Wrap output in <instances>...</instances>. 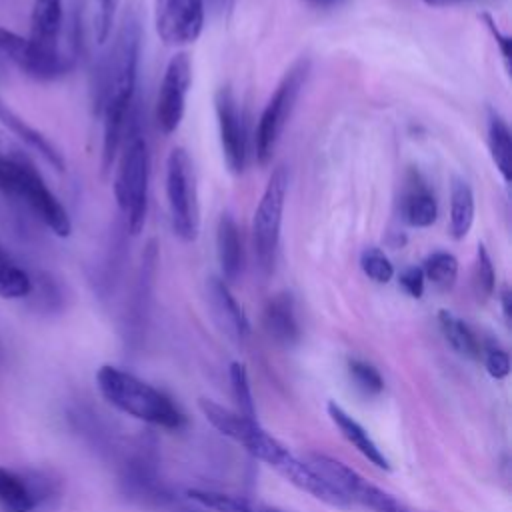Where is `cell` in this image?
<instances>
[{
    "instance_id": "1",
    "label": "cell",
    "mask_w": 512,
    "mask_h": 512,
    "mask_svg": "<svg viewBox=\"0 0 512 512\" xmlns=\"http://www.w3.org/2000/svg\"><path fill=\"white\" fill-rule=\"evenodd\" d=\"M140 54V20L136 10H128L114 40L112 56L106 68L104 86V136H102V170L108 172L124 138L128 112L136 90V70Z\"/></svg>"
},
{
    "instance_id": "2",
    "label": "cell",
    "mask_w": 512,
    "mask_h": 512,
    "mask_svg": "<svg viewBox=\"0 0 512 512\" xmlns=\"http://www.w3.org/2000/svg\"><path fill=\"white\" fill-rule=\"evenodd\" d=\"M100 394L120 412L142 422L178 430L186 424L184 412L162 390L116 366H102L96 374Z\"/></svg>"
},
{
    "instance_id": "3",
    "label": "cell",
    "mask_w": 512,
    "mask_h": 512,
    "mask_svg": "<svg viewBox=\"0 0 512 512\" xmlns=\"http://www.w3.org/2000/svg\"><path fill=\"white\" fill-rule=\"evenodd\" d=\"M0 192L20 198L60 238L70 236L72 222L62 202L46 186L40 172L24 154L0 162Z\"/></svg>"
},
{
    "instance_id": "4",
    "label": "cell",
    "mask_w": 512,
    "mask_h": 512,
    "mask_svg": "<svg viewBox=\"0 0 512 512\" xmlns=\"http://www.w3.org/2000/svg\"><path fill=\"white\" fill-rule=\"evenodd\" d=\"M114 196L124 212L130 234H140L148 208V148L136 130H128L118 158Z\"/></svg>"
},
{
    "instance_id": "5",
    "label": "cell",
    "mask_w": 512,
    "mask_h": 512,
    "mask_svg": "<svg viewBox=\"0 0 512 512\" xmlns=\"http://www.w3.org/2000/svg\"><path fill=\"white\" fill-rule=\"evenodd\" d=\"M166 198L174 234L194 242L200 230V210L194 166L184 148H174L166 160Z\"/></svg>"
},
{
    "instance_id": "6",
    "label": "cell",
    "mask_w": 512,
    "mask_h": 512,
    "mask_svg": "<svg viewBox=\"0 0 512 512\" xmlns=\"http://www.w3.org/2000/svg\"><path fill=\"white\" fill-rule=\"evenodd\" d=\"M308 72H310V62L306 58H300L298 62H294L286 70L280 84L276 86L268 104L264 106L258 120V128H256V160L260 166H268V162L272 160L278 138L292 114L294 102L306 82Z\"/></svg>"
},
{
    "instance_id": "7",
    "label": "cell",
    "mask_w": 512,
    "mask_h": 512,
    "mask_svg": "<svg viewBox=\"0 0 512 512\" xmlns=\"http://www.w3.org/2000/svg\"><path fill=\"white\" fill-rule=\"evenodd\" d=\"M286 194H288V172H286V166L280 164L270 172V178L254 210V220H252L254 252L264 272H272L274 268Z\"/></svg>"
},
{
    "instance_id": "8",
    "label": "cell",
    "mask_w": 512,
    "mask_h": 512,
    "mask_svg": "<svg viewBox=\"0 0 512 512\" xmlns=\"http://www.w3.org/2000/svg\"><path fill=\"white\" fill-rule=\"evenodd\" d=\"M308 464L338 490L350 504L356 502L372 512H414L404 502L364 480L358 472L326 454H310Z\"/></svg>"
},
{
    "instance_id": "9",
    "label": "cell",
    "mask_w": 512,
    "mask_h": 512,
    "mask_svg": "<svg viewBox=\"0 0 512 512\" xmlns=\"http://www.w3.org/2000/svg\"><path fill=\"white\" fill-rule=\"evenodd\" d=\"M0 52L22 74L42 82L64 76L72 66V58L64 56L58 48L38 44L6 28H0Z\"/></svg>"
},
{
    "instance_id": "10",
    "label": "cell",
    "mask_w": 512,
    "mask_h": 512,
    "mask_svg": "<svg viewBox=\"0 0 512 512\" xmlns=\"http://www.w3.org/2000/svg\"><path fill=\"white\" fill-rule=\"evenodd\" d=\"M192 84V62L186 52H178L170 58L158 98H156V124L162 134H172L184 116L186 94Z\"/></svg>"
},
{
    "instance_id": "11",
    "label": "cell",
    "mask_w": 512,
    "mask_h": 512,
    "mask_svg": "<svg viewBox=\"0 0 512 512\" xmlns=\"http://www.w3.org/2000/svg\"><path fill=\"white\" fill-rule=\"evenodd\" d=\"M154 28L168 46L192 44L204 28V0H154Z\"/></svg>"
},
{
    "instance_id": "12",
    "label": "cell",
    "mask_w": 512,
    "mask_h": 512,
    "mask_svg": "<svg viewBox=\"0 0 512 512\" xmlns=\"http://www.w3.org/2000/svg\"><path fill=\"white\" fill-rule=\"evenodd\" d=\"M54 492V480L40 472L22 474L0 466V506L6 512H34Z\"/></svg>"
},
{
    "instance_id": "13",
    "label": "cell",
    "mask_w": 512,
    "mask_h": 512,
    "mask_svg": "<svg viewBox=\"0 0 512 512\" xmlns=\"http://www.w3.org/2000/svg\"><path fill=\"white\" fill-rule=\"evenodd\" d=\"M214 106H216L224 160L230 172L240 174L246 164V136H244V124H242L238 100L230 90V86H222L216 90Z\"/></svg>"
},
{
    "instance_id": "14",
    "label": "cell",
    "mask_w": 512,
    "mask_h": 512,
    "mask_svg": "<svg viewBox=\"0 0 512 512\" xmlns=\"http://www.w3.org/2000/svg\"><path fill=\"white\" fill-rule=\"evenodd\" d=\"M266 464L272 466L278 474H282L288 482H292L300 490L312 494L314 498H318L334 508L350 506V502L338 490H334L328 484V480H324L308 462H302L300 458H296L284 444L278 446V450L272 454V458H268Z\"/></svg>"
},
{
    "instance_id": "15",
    "label": "cell",
    "mask_w": 512,
    "mask_h": 512,
    "mask_svg": "<svg viewBox=\"0 0 512 512\" xmlns=\"http://www.w3.org/2000/svg\"><path fill=\"white\" fill-rule=\"evenodd\" d=\"M264 328L280 346H294L300 340V324L294 312V298L288 292L274 294L264 306Z\"/></svg>"
},
{
    "instance_id": "16",
    "label": "cell",
    "mask_w": 512,
    "mask_h": 512,
    "mask_svg": "<svg viewBox=\"0 0 512 512\" xmlns=\"http://www.w3.org/2000/svg\"><path fill=\"white\" fill-rule=\"evenodd\" d=\"M198 406L202 410V414L206 416V420L224 436L236 440L238 444H242L244 448L250 444V440L262 430V426L258 424L256 418H248L240 412L228 410L224 406H220L214 400L208 398H200Z\"/></svg>"
},
{
    "instance_id": "17",
    "label": "cell",
    "mask_w": 512,
    "mask_h": 512,
    "mask_svg": "<svg viewBox=\"0 0 512 512\" xmlns=\"http://www.w3.org/2000/svg\"><path fill=\"white\" fill-rule=\"evenodd\" d=\"M404 220L414 228H428L438 218V204L418 172H410L402 200Z\"/></svg>"
},
{
    "instance_id": "18",
    "label": "cell",
    "mask_w": 512,
    "mask_h": 512,
    "mask_svg": "<svg viewBox=\"0 0 512 512\" xmlns=\"http://www.w3.org/2000/svg\"><path fill=\"white\" fill-rule=\"evenodd\" d=\"M0 122L14 134L18 136L24 144H28L32 150H36L52 168L58 172L66 170V162L62 152L36 128H32L26 120H22L14 110H10L6 104L0 102Z\"/></svg>"
},
{
    "instance_id": "19",
    "label": "cell",
    "mask_w": 512,
    "mask_h": 512,
    "mask_svg": "<svg viewBox=\"0 0 512 512\" xmlns=\"http://www.w3.org/2000/svg\"><path fill=\"white\" fill-rule=\"evenodd\" d=\"M216 254L224 282H234L242 272L240 232L230 214H222L216 228Z\"/></svg>"
},
{
    "instance_id": "20",
    "label": "cell",
    "mask_w": 512,
    "mask_h": 512,
    "mask_svg": "<svg viewBox=\"0 0 512 512\" xmlns=\"http://www.w3.org/2000/svg\"><path fill=\"white\" fill-rule=\"evenodd\" d=\"M328 414L332 418V422L338 426V430L342 432V436L366 458L370 460L374 466L390 470L388 458L382 454V450L378 448V444L372 440V436L346 412L342 410L336 402L328 404Z\"/></svg>"
},
{
    "instance_id": "21",
    "label": "cell",
    "mask_w": 512,
    "mask_h": 512,
    "mask_svg": "<svg viewBox=\"0 0 512 512\" xmlns=\"http://www.w3.org/2000/svg\"><path fill=\"white\" fill-rule=\"evenodd\" d=\"M208 298H210V304H212L216 316L224 322L226 330L234 332L240 338L250 334V322H248L242 306L236 302L228 284L222 278L208 280Z\"/></svg>"
},
{
    "instance_id": "22",
    "label": "cell",
    "mask_w": 512,
    "mask_h": 512,
    "mask_svg": "<svg viewBox=\"0 0 512 512\" xmlns=\"http://www.w3.org/2000/svg\"><path fill=\"white\" fill-rule=\"evenodd\" d=\"M64 0H34L30 12V36L34 42L58 48V36L64 20Z\"/></svg>"
},
{
    "instance_id": "23",
    "label": "cell",
    "mask_w": 512,
    "mask_h": 512,
    "mask_svg": "<svg viewBox=\"0 0 512 512\" xmlns=\"http://www.w3.org/2000/svg\"><path fill=\"white\" fill-rule=\"evenodd\" d=\"M474 192L464 178L454 176L450 184V234L462 240L474 224Z\"/></svg>"
},
{
    "instance_id": "24",
    "label": "cell",
    "mask_w": 512,
    "mask_h": 512,
    "mask_svg": "<svg viewBox=\"0 0 512 512\" xmlns=\"http://www.w3.org/2000/svg\"><path fill=\"white\" fill-rule=\"evenodd\" d=\"M488 148L494 166L498 168L504 182H510L512 176V134L506 120L490 110L488 112Z\"/></svg>"
},
{
    "instance_id": "25",
    "label": "cell",
    "mask_w": 512,
    "mask_h": 512,
    "mask_svg": "<svg viewBox=\"0 0 512 512\" xmlns=\"http://www.w3.org/2000/svg\"><path fill=\"white\" fill-rule=\"evenodd\" d=\"M438 324H440V330H442L446 342L458 354H462L466 358H474V360L482 356L484 348H482L478 336L472 332V328L464 320L454 316L450 310H440Z\"/></svg>"
},
{
    "instance_id": "26",
    "label": "cell",
    "mask_w": 512,
    "mask_h": 512,
    "mask_svg": "<svg viewBox=\"0 0 512 512\" xmlns=\"http://www.w3.org/2000/svg\"><path fill=\"white\" fill-rule=\"evenodd\" d=\"M32 292V278L0 248V298L18 300Z\"/></svg>"
},
{
    "instance_id": "27",
    "label": "cell",
    "mask_w": 512,
    "mask_h": 512,
    "mask_svg": "<svg viewBox=\"0 0 512 512\" xmlns=\"http://www.w3.org/2000/svg\"><path fill=\"white\" fill-rule=\"evenodd\" d=\"M422 272H424V278L430 280L434 286H438V288H442V290H448V288H452L454 282H456V276H458V260H456L454 254L444 252V250H438V252H432V254L424 260Z\"/></svg>"
},
{
    "instance_id": "28",
    "label": "cell",
    "mask_w": 512,
    "mask_h": 512,
    "mask_svg": "<svg viewBox=\"0 0 512 512\" xmlns=\"http://www.w3.org/2000/svg\"><path fill=\"white\" fill-rule=\"evenodd\" d=\"M188 496L198 502L204 508L210 510H218V512H254L256 504L242 498V496H232V494H224V492H216V490H200V488H192L188 490Z\"/></svg>"
},
{
    "instance_id": "29",
    "label": "cell",
    "mask_w": 512,
    "mask_h": 512,
    "mask_svg": "<svg viewBox=\"0 0 512 512\" xmlns=\"http://www.w3.org/2000/svg\"><path fill=\"white\" fill-rule=\"evenodd\" d=\"M360 268L370 280H374L378 284H386L394 276V266H392L390 258L380 248H374V246L362 250Z\"/></svg>"
},
{
    "instance_id": "30",
    "label": "cell",
    "mask_w": 512,
    "mask_h": 512,
    "mask_svg": "<svg viewBox=\"0 0 512 512\" xmlns=\"http://www.w3.org/2000/svg\"><path fill=\"white\" fill-rule=\"evenodd\" d=\"M230 384L232 392L236 398V404L240 408V414L248 418H256V408H254V398L248 382V372L242 362H232L230 364Z\"/></svg>"
},
{
    "instance_id": "31",
    "label": "cell",
    "mask_w": 512,
    "mask_h": 512,
    "mask_svg": "<svg viewBox=\"0 0 512 512\" xmlns=\"http://www.w3.org/2000/svg\"><path fill=\"white\" fill-rule=\"evenodd\" d=\"M348 372H350L354 384L362 392H366V394H380L384 390V378L380 376V372L372 364L354 358V360L348 362Z\"/></svg>"
},
{
    "instance_id": "32",
    "label": "cell",
    "mask_w": 512,
    "mask_h": 512,
    "mask_svg": "<svg viewBox=\"0 0 512 512\" xmlns=\"http://www.w3.org/2000/svg\"><path fill=\"white\" fill-rule=\"evenodd\" d=\"M474 280H476V290H478V294H482V298L492 296L494 286H496V272H494L490 254H488V250H486V246L482 242L478 244V250H476V274H474Z\"/></svg>"
},
{
    "instance_id": "33",
    "label": "cell",
    "mask_w": 512,
    "mask_h": 512,
    "mask_svg": "<svg viewBox=\"0 0 512 512\" xmlns=\"http://www.w3.org/2000/svg\"><path fill=\"white\" fill-rule=\"evenodd\" d=\"M118 0H96V14H94V34L98 44H106L112 34V22L116 12Z\"/></svg>"
},
{
    "instance_id": "34",
    "label": "cell",
    "mask_w": 512,
    "mask_h": 512,
    "mask_svg": "<svg viewBox=\"0 0 512 512\" xmlns=\"http://www.w3.org/2000/svg\"><path fill=\"white\" fill-rule=\"evenodd\" d=\"M484 354V364H486V370L492 378L496 380H502L508 376L510 372V356L506 350L498 348V346H490L486 350H482Z\"/></svg>"
},
{
    "instance_id": "35",
    "label": "cell",
    "mask_w": 512,
    "mask_h": 512,
    "mask_svg": "<svg viewBox=\"0 0 512 512\" xmlns=\"http://www.w3.org/2000/svg\"><path fill=\"white\" fill-rule=\"evenodd\" d=\"M400 286L404 288V292L412 298H420L424 294V272L420 266H408L406 270H402L400 274Z\"/></svg>"
},
{
    "instance_id": "36",
    "label": "cell",
    "mask_w": 512,
    "mask_h": 512,
    "mask_svg": "<svg viewBox=\"0 0 512 512\" xmlns=\"http://www.w3.org/2000/svg\"><path fill=\"white\" fill-rule=\"evenodd\" d=\"M480 18L484 20L486 28L490 30L492 38L496 40V44H498V48H500V52H502V58H504L506 62H510V44H512L510 36H506V34H502V32L498 30V26H496L494 18H492L488 12H482V14H480Z\"/></svg>"
},
{
    "instance_id": "37",
    "label": "cell",
    "mask_w": 512,
    "mask_h": 512,
    "mask_svg": "<svg viewBox=\"0 0 512 512\" xmlns=\"http://www.w3.org/2000/svg\"><path fill=\"white\" fill-rule=\"evenodd\" d=\"M0 154H20V148L8 138V134L0 128Z\"/></svg>"
},
{
    "instance_id": "38",
    "label": "cell",
    "mask_w": 512,
    "mask_h": 512,
    "mask_svg": "<svg viewBox=\"0 0 512 512\" xmlns=\"http://www.w3.org/2000/svg\"><path fill=\"white\" fill-rule=\"evenodd\" d=\"M420 2H424L426 6H432V8H446V6H458V4H464L470 0H420Z\"/></svg>"
},
{
    "instance_id": "39",
    "label": "cell",
    "mask_w": 512,
    "mask_h": 512,
    "mask_svg": "<svg viewBox=\"0 0 512 512\" xmlns=\"http://www.w3.org/2000/svg\"><path fill=\"white\" fill-rule=\"evenodd\" d=\"M502 308H504V316L510 318V292L508 290H502Z\"/></svg>"
},
{
    "instance_id": "40",
    "label": "cell",
    "mask_w": 512,
    "mask_h": 512,
    "mask_svg": "<svg viewBox=\"0 0 512 512\" xmlns=\"http://www.w3.org/2000/svg\"><path fill=\"white\" fill-rule=\"evenodd\" d=\"M234 0H208L210 6H214L216 10H224V8H230Z\"/></svg>"
},
{
    "instance_id": "41",
    "label": "cell",
    "mask_w": 512,
    "mask_h": 512,
    "mask_svg": "<svg viewBox=\"0 0 512 512\" xmlns=\"http://www.w3.org/2000/svg\"><path fill=\"white\" fill-rule=\"evenodd\" d=\"M302 2H306V4H310V6L324 8V6H330V4H334V2H338V0H302Z\"/></svg>"
},
{
    "instance_id": "42",
    "label": "cell",
    "mask_w": 512,
    "mask_h": 512,
    "mask_svg": "<svg viewBox=\"0 0 512 512\" xmlns=\"http://www.w3.org/2000/svg\"><path fill=\"white\" fill-rule=\"evenodd\" d=\"M254 512H286V510H280V508H274V506H262V504H256V510Z\"/></svg>"
}]
</instances>
